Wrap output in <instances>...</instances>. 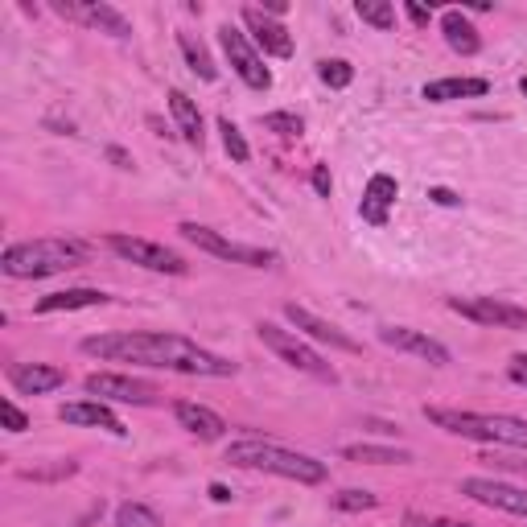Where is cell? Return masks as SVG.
<instances>
[{
    "label": "cell",
    "instance_id": "obj_1",
    "mask_svg": "<svg viewBox=\"0 0 527 527\" xmlns=\"http://www.w3.org/2000/svg\"><path fill=\"white\" fill-rule=\"evenodd\" d=\"M83 355L103 363H136L178 375H202V379H231L239 371V363L190 342L186 334H95L83 338Z\"/></svg>",
    "mask_w": 527,
    "mask_h": 527
},
{
    "label": "cell",
    "instance_id": "obj_2",
    "mask_svg": "<svg viewBox=\"0 0 527 527\" xmlns=\"http://www.w3.org/2000/svg\"><path fill=\"white\" fill-rule=\"evenodd\" d=\"M91 260V248L79 239H58V235H46V239H25V243H9L0 252V272L13 276V280H42V276H58V272H70Z\"/></svg>",
    "mask_w": 527,
    "mask_h": 527
},
{
    "label": "cell",
    "instance_id": "obj_3",
    "mask_svg": "<svg viewBox=\"0 0 527 527\" xmlns=\"http://www.w3.org/2000/svg\"><path fill=\"white\" fill-rule=\"evenodd\" d=\"M223 462H231L239 470H264V474L289 478V482H305V486H318L330 474L326 462L309 458V453H297V449H285V445H276V441H264V437L231 441Z\"/></svg>",
    "mask_w": 527,
    "mask_h": 527
},
{
    "label": "cell",
    "instance_id": "obj_4",
    "mask_svg": "<svg viewBox=\"0 0 527 527\" xmlns=\"http://www.w3.org/2000/svg\"><path fill=\"white\" fill-rule=\"evenodd\" d=\"M425 416L437 429L466 437V441H482V445H507V449H523L527 453V420L507 416V412H458V408H425Z\"/></svg>",
    "mask_w": 527,
    "mask_h": 527
},
{
    "label": "cell",
    "instance_id": "obj_5",
    "mask_svg": "<svg viewBox=\"0 0 527 527\" xmlns=\"http://www.w3.org/2000/svg\"><path fill=\"white\" fill-rule=\"evenodd\" d=\"M256 334H260V342L272 350V355H276L280 363H289L293 371H305V375L322 379V383H338V371H334L313 346H305V342L297 338V330H280L276 322H260Z\"/></svg>",
    "mask_w": 527,
    "mask_h": 527
},
{
    "label": "cell",
    "instance_id": "obj_6",
    "mask_svg": "<svg viewBox=\"0 0 527 527\" xmlns=\"http://www.w3.org/2000/svg\"><path fill=\"white\" fill-rule=\"evenodd\" d=\"M178 231H182V239H190V243H194L198 252H210V256H219V260L248 264V268H268V264H276V256H272L268 248H252V243H235V239H227V235H219V231L202 227V223H182Z\"/></svg>",
    "mask_w": 527,
    "mask_h": 527
},
{
    "label": "cell",
    "instance_id": "obj_7",
    "mask_svg": "<svg viewBox=\"0 0 527 527\" xmlns=\"http://www.w3.org/2000/svg\"><path fill=\"white\" fill-rule=\"evenodd\" d=\"M87 396L95 400H116V404H136V408H149L161 400V388L149 379H136V375H116V371H95L83 379Z\"/></svg>",
    "mask_w": 527,
    "mask_h": 527
},
{
    "label": "cell",
    "instance_id": "obj_8",
    "mask_svg": "<svg viewBox=\"0 0 527 527\" xmlns=\"http://www.w3.org/2000/svg\"><path fill=\"white\" fill-rule=\"evenodd\" d=\"M108 248L116 256L140 264V268H149V272H165V276H186L190 272V264L178 252H173V248H165V243H153V239H140V235H108Z\"/></svg>",
    "mask_w": 527,
    "mask_h": 527
},
{
    "label": "cell",
    "instance_id": "obj_9",
    "mask_svg": "<svg viewBox=\"0 0 527 527\" xmlns=\"http://www.w3.org/2000/svg\"><path fill=\"white\" fill-rule=\"evenodd\" d=\"M219 42H223V50H227L231 70H235V75L248 83L252 91H268V87H272V70L264 66V58L256 54V46L248 42V33L235 29V25L227 21V25L219 29Z\"/></svg>",
    "mask_w": 527,
    "mask_h": 527
},
{
    "label": "cell",
    "instance_id": "obj_10",
    "mask_svg": "<svg viewBox=\"0 0 527 527\" xmlns=\"http://www.w3.org/2000/svg\"><path fill=\"white\" fill-rule=\"evenodd\" d=\"M449 309L478 326H495V330H527V309L499 301V297H449Z\"/></svg>",
    "mask_w": 527,
    "mask_h": 527
},
{
    "label": "cell",
    "instance_id": "obj_11",
    "mask_svg": "<svg viewBox=\"0 0 527 527\" xmlns=\"http://www.w3.org/2000/svg\"><path fill=\"white\" fill-rule=\"evenodd\" d=\"M462 495L490 507V511L527 519V490L523 486H511V482H499V478H462Z\"/></svg>",
    "mask_w": 527,
    "mask_h": 527
},
{
    "label": "cell",
    "instance_id": "obj_12",
    "mask_svg": "<svg viewBox=\"0 0 527 527\" xmlns=\"http://www.w3.org/2000/svg\"><path fill=\"white\" fill-rule=\"evenodd\" d=\"M243 25L252 29V42L264 50V54H272V58H289L293 54V33L280 25L272 13H264V9H256V5H243Z\"/></svg>",
    "mask_w": 527,
    "mask_h": 527
},
{
    "label": "cell",
    "instance_id": "obj_13",
    "mask_svg": "<svg viewBox=\"0 0 527 527\" xmlns=\"http://www.w3.org/2000/svg\"><path fill=\"white\" fill-rule=\"evenodd\" d=\"M285 318L293 322V330H297V334H309L313 342H326V346H334V350H346V355H359V342H355V338L342 334L334 322L318 318V313H309L305 305L289 301V305H285Z\"/></svg>",
    "mask_w": 527,
    "mask_h": 527
},
{
    "label": "cell",
    "instance_id": "obj_14",
    "mask_svg": "<svg viewBox=\"0 0 527 527\" xmlns=\"http://www.w3.org/2000/svg\"><path fill=\"white\" fill-rule=\"evenodd\" d=\"M379 342L392 346V350H404V355L425 359V363H433V367H445V363H449V350H445L437 338L420 334V330H408V326H383V330H379Z\"/></svg>",
    "mask_w": 527,
    "mask_h": 527
},
{
    "label": "cell",
    "instance_id": "obj_15",
    "mask_svg": "<svg viewBox=\"0 0 527 527\" xmlns=\"http://www.w3.org/2000/svg\"><path fill=\"white\" fill-rule=\"evenodd\" d=\"M58 420L62 425H75V429H103L112 437H124L128 429L120 425V416L103 404V400H79V404H62L58 408Z\"/></svg>",
    "mask_w": 527,
    "mask_h": 527
},
{
    "label": "cell",
    "instance_id": "obj_16",
    "mask_svg": "<svg viewBox=\"0 0 527 527\" xmlns=\"http://www.w3.org/2000/svg\"><path fill=\"white\" fill-rule=\"evenodd\" d=\"M9 383L21 396H46V392H58L66 383V371L54 367V363H13Z\"/></svg>",
    "mask_w": 527,
    "mask_h": 527
},
{
    "label": "cell",
    "instance_id": "obj_17",
    "mask_svg": "<svg viewBox=\"0 0 527 527\" xmlns=\"http://www.w3.org/2000/svg\"><path fill=\"white\" fill-rule=\"evenodd\" d=\"M173 416H178V425L198 437V441H223L227 437V420L215 412V408H206V404H194V400H178L173 404Z\"/></svg>",
    "mask_w": 527,
    "mask_h": 527
},
{
    "label": "cell",
    "instance_id": "obj_18",
    "mask_svg": "<svg viewBox=\"0 0 527 527\" xmlns=\"http://www.w3.org/2000/svg\"><path fill=\"white\" fill-rule=\"evenodd\" d=\"M396 194H400V186H396L392 173H375V178L367 182V190H363V202H359L363 223L388 227V206L396 202Z\"/></svg>",
    "mask_w": 527,
    "mask_h": 527
},
{
    "label": "cell",
    "instance_id": "obj_19",
    "mask_svg": "<svg viewBox=\"0 0 527 527\" xmlns=\"http://www.w3.org/2000/svg\"><path fill=\"white\" fill-rule=\"evenodd\" d=\"M62 17H79V21H87V25H95V29H103V33H112V38H128L132 33V25L124 21V13H116L112 5H54Z\"/></svg>",
    "mask_w": 527,
    "mask_h": 527
},
{
    "label": "cell",
    "instance_id": "obj_20",
    "mask_svg": "<svg viewBox=\"0 0 527 527\" xmlns=\"http://www.w3.org/2000/svg\"><path fill=\"white\" fill-rule=\"evenodd\" d=\"M441 33H445L449 50H453V54H462V58H470V54L482 50L478 29H474V21H470L462 9H445V13H441Z\"/></svg>",
    "mask_w": 527,
    "mask_h": 527
},
{
    "label": "cell",
    "instance_id": "obj_21",
    "mask_svg": "<svg viewBox=\"0 0 527 527\" xmlns=\"http://www.w3.org/2000/svg\"><path fill=\"white\" fill-rule=\"evenodd\" d=\"M169 112H173V120H178V132L186 136V145L202 149L206 132H202V112H198V103H194L186 91H169Z\"/></svg>",
    "mask_w": 527,
    "mask_h": 527
},
{
    "label": "cell",
    "instance_id": "obj_22",
    "mask_svg": "<svg viewBox=\"0 0 527 527\" xmlns=\"http://www.w3.org/2000/svg\"><path fill=\"white\" fill-rule=\"evenodd\" d=\"M112 297L103 293V289H62V293H50V297H42L38 305V313H66V309H95V305H108Z\"/></svg>",
    "mask_w": 527,
    "mask_h": 527
},
{
    "label": "cell",
    "instance_id": "obj_23",
    "mask_svg": "<svg viewBox=\"0 0 527 527\" xmlns=\"http://www.w3.org/2000/svg\"><path fill=\"white\" fill-rule=\"evenodd\" d=\"M490 91V83L486 79H433V83H425V95L429 103H449V99H478V95H486Z\"/></svg>",
    "mask_w": 527,
    "mask_h": 527
},
{
    "label": "cell",
    "instance_id": "obj_24",
    "mask_svg": "<svg viewBox=\"0 0 527 527\" xmlns=\"http://www.w3.org/2000/svg\"><path fill=\"white\" fill-rule=\"evenodd\" d=\"M342 458L346 462H359V466H408L412 453L408 449H392V445H342Z\"/></svg>",
    "mask_w": 527,
    "mask_h": 527
},
{
    "label": "cell",
    "instance_id": "obj_25",
    "mask_svg": "<svg viewBox=\"0 0 527 527\" xmlns=\"http://www.w3.org/2000/svg\"><path fill=\"white\" fill-rule=\"evenodd\" d=\"M178 46H182V54H186V62H190V70H194L198 79H206V83H215V79H219L215 58L206 54V46L194 38V33H178Z\"/></svg>",
    "mask_w": 527,
    "mask_h": 527
},
{
    "label": "cell",
    "instance_id": "obj_26",
    "mask_svg": "<svg viewBox=\"0 0 527 527\" xmlns=\"http://www.w3.org/2000/svg\"><path fill=\"white\" fill-rule=\"evenodd\" d=\"M116 527H165V519L145 503H120L116 507Z\"/></svg>",
    "mask_w": 527,
    "mask_h": 527
},
{
    "label": "cell",
    "instance_id": "obj_27",
    "mask_svg": "<svg viewBox=\"0 0 527 527\" xmlns=\"http://www.w3.org/2000/svg\"><path fill=\"white\" fill-rule=\"evenodd\" d=\"M355 13H359L367 25H375L379 33L396 29V9L388 5V0H359V5H355Z\"/></svg>",
    "mask_w": 527,
    "mask_h": 527
},
{
    "label": "cell",
    "instance_id": "obj_28",
    "mask_svg": "<svg viewBox=\"0 0 527 527\" xmlns=\"http://www.w3.org/2000/svg\"><path fill=\"white\" fill-rule=\"evenodd\" d=\"M318 75L326 87L342 91V87H350V79H355V66L342 62V58H326V62H318Z\"/></svg>",
    "mask_w": 527,
    "mask_h": 527
},
{
    "label": "cell",
    "instance_id": "obj_29",
    "mask_svg": "<svg viewBox=\"0 0 527 527\" xmlns=\"http://www.w3.org/2000/svg\"><path fill=\"white\" fill-rule=\"evenodd\" d=\"M219 132H223V149H227V157H231V161H239V165H243V161H252L248 140H243V132H239V128H235L227 116L219 120Z\"/></svg>",
    "mask_w": 527,
    "mask_h": 527
},
{
    "label": "cell",
    "instance_id": "obj_30",
    "mask_svg": "<svg viewBox=\"0 0 527 527\" xmlns=\"http://www.w3.org/2000/svg\"><path fill=\"white\" fill-rule=\"evenodd\" d=\"M338 511H371V507H379V499L371 495V490H359V486H346V490H338V495L330 499Z\"/></svg>",
    "mask_w": 527,
    "mask_h": 527
},
{
    "label": "cell",
    "instance_id": "obj_31",
    "mask_svg": "<svg viewBox=\"0 0 527 527\" xmlns=\"http://www.w3.org/2000/svg\"><path fill=\"white\" fill-rule=\"evenodd\" d=\"M264 128L276 132V136H301L305 132V120L297 112H268L264 116Z\"/></svg>",
    "mask_w": 527,
    "mask_h": 527
},
{
    "label": "cell",
    "instance_id": "obj_32",
    "mask_svg": "<svg viewBox=\"0 0 527 527\" xmlns=\"http://www.w3.org/2000/svg\"><path fill=\"white\" fill-rule=\"evenodd\" d=\"M0 420H5L9 433H25V429H29V416H25L13 400H0Z\"/></svg>",
    "mask_w": 527,
    "mask_h": 527
},
{
    "label": "cell",
    "instance_id": "obj_33",
    "mask_svg": "<svg viewBox=\"0 0 527 527\" xmlns=\"http://www.w3.org/2000/svg\"><path fill=\"white\" fill-rule=\"evenodd\" d=\"M404 527H474V523H458V519H429L420 511H408L404 515Z\"/></svg>",
    "mask_w": 527,
    "mask_h": 527
},
{
    "label": "cell",
    "instance_id": "obj_34",
    "mask_svg": "<svg viewBox=\"0 0 527 527\" xmlns=\"http://www.w3.org/2000/svg\"><path fill=\"white\" fill-rule=\"evenodd\" d=\"M309 182H313V190H318L322 198H330L334 178H330V169H326V165H313V178H309Z\"/></svg>",
    "mask_w": 527,
    "mask_h": 527
},
{
    "label": "cell",
    "instance_id": "obj_35",
    "mask_svg": "<svg viewBox=\"0 0 527 527\" xmlns=\"http://www.w3.org/2000/svg\"><path fill=\"white\" fill-rule=\"evenodd\" d=\"M507 379L519 383V388H527V355H511V363H507Z\"/></svg>",
    "mask_w": 527,
    "mask_h": 527
},
{
    "label": "cell",
    "instance_id": "obj_36",
    "mask_svg": "<svg viewBox=\"0 0 527 527\" xmlns=\"http://www.w3.org/2000/svg\"><path fill=\"white\" fill-rule=\"evenodd\" d=\"M408 17H412V25L425 29V25L433 21V9H425V5H416V0H408Z\"/></svg>",
    "mask_w": 527,
    "mask_h": 527
},
{
    "label": "cell",
    "instance_id": "obj_37",
    "mask_svg": "<svg viewBox=\"0 0 527 527\" xmlns=\"http://www.w3.org/2000/svg\"><path fill=\"white\" fill-rule=\"evenodd\" d=\"M429 198H433L437 206H458V202H462L458 194H453V190H445V186H433V190H429Z\"/></svg>",
    "mask_w": 527,
    "mask_h": 527
},
{
    "label": "cell",
    "instance_id": "obj_38",
    "mask_svg": "<svg viewBox=\"0 0 527 527\" xmlns=\"http://www.w3.org/2000/svg\"><path fill=\"white\" fill-rule=\"evenodd\" d=\"M210 499H215V503H231V490L223 482H210Z\"/></svg>",
    "mask_w": 527,
    "mask_h": 527
},
{
    "label": "cell",
    "instance_id": "obj_39",
    "mask_svg": "<svg viewBox=\"0 0 527 527\" xmlns=\"http://www.w3.org/2000/svg\"><path fill=\"white\" fill-rule=\"evenodd\" d=\"M108 161H116L120 169H132V157H128L124 149H108Z\"/></svg>",
    "mask_w": 527,
    "mask_h": 527
},
{
    "label": "cell",
    "instance_id": "obj_40",
    "mask_svg": "<svg viewBox=\"0 0 527 527\" xmlns=\"http://www.w3.org/2000/svg\"><path fill=\"white\" fill-rule=\"evenodd\" d=\"M519 91H523V95H527V75H523V79H519Z\"/></svg>",
    "mask_w": 527,
    "mask_h": 527
}]
</instances>
